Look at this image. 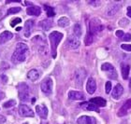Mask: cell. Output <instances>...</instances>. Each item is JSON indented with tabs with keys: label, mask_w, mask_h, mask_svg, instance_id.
<instances>
[{
	"label": "cell",
	"mask_w": 131,
	"mask_h": 124,
	"mask_svg": "<svg viewBox=\"0 0 131 124\" xmlns=\"http://www.w3.org/2000/svg\"><path fill=\"white\" fill-rule=\"evenodd\" d=\"M93 41H94V35H92L90 33L88 32L87 35H86V38H85V39H84L85 45H86V46H90L91 44L93 43Z\"/></svg>",
	"instance_id": "4316f807"
},
{
	"label": "cell",
	"mask_w": 131,
	"mask_h": 124,
	"mask_svg": "<svg viewBox=\"0 0 131 124\" xmlns=\"http://www.w3.org/2000/svg\"><path fill=\"white\" fill-rule=\"evenodd\" d=\"M36 111L41 119H46L47 117H48V109L44 105H39L36 106Z\"/></svg>",
	"instance_id": "8fae6325"
},
{
	"label": "cell",
	"mask_w": 131,
	"mask_h": 124,
	"mask_svg": "<svg viewBox=\"0 0 131 124\" xmlns=\"http://www.w3.org/2000/svg\"><path fill=\"white\" fill-rule=\"evenodd\" d=\"M121 48L124 49V51H131V45L130 44H123Z\"/></svg>",
	"instance_id": "e575fe53"
},
{
	"label": "cell",
	"mask_w": 131,
	"mask_h": 124,
	"mask_svg": "<svg viewBox=\"0 0 131 124\" xmlns=\"http://www.w3.org/2000/svg\"><path fill=\"white\" fill-rule=\"evenodd\" d=\"M121 8V5L120 4H115V5H112L108 9V15L109 16H112V15H114L116 12H117Z\"/></svg>",
	"instance_id": "7402d4cb"
},
{
	"label": "cell",
	"mask_w": 131,
	"mask_h": 124,
	"mask_svg": "<svg viewBox=\"0 0 131 124\" xmlns=\"http://www.w3.org/2000/svg\"><path fill=\"white\" fill-rule=\"evenodd\" d=\"M124 35H125V34H124V32L123 31H122V30H119V31H116V35H117L118 38H123L124 36Z\"/></svg>",
	"instance_id": "8d00e7d4"
},
{
	"label": "cell",
	"mask_w": 131,
	"mask_h": 124,
	"mask_svg": "<svg viewBox=\"0 0 131 124\" xmlns=\"http://www.w3.org/2000/svg\"><path fill=\"white\" fill-rule=\"evenodd\" d=\"M101 70L103 71H107V72H112V71H114V67H113V65L109 64V63H105L103 65H101Z\"/></svg>",
	"instance_id": "484cf974"
},
{
	"label": "cell",
	"mask_w": 131,
	"mask_h": 124,
	"mask_svg": "<svg viewBox=\"0 0 131 124\" xmlns=\"http://www.w3.org/2000/svg\"><path fill=\"white\" fill-rule=\"evenodd\" d=\"M52 79L51 78H46L43 79V81L40 84V89L42 92H44L45 94H51L52 92Z\"/></svg>",
	"instance_id": "5b68a950"
},
{
	"label": "cell",
	"mask_w": 131,
	"mask_h": 124,
	"mask_svg": "<svg viewBox=\"0 0 131 124\" xmlns=\"http://www.w3.org/2000/svg\"><path fill=\"white\" fill-rule=\"evenodd\" d=\"M90 4H92V5H94V6H97L100 4V2H99V1H98V2H93V1H92V2H90Z\"/></svg>",
	"instance_id": "b9f144b4"
},
{
	"label": "cell",
	"mask_w": 131,
	"mask_h": 124,
	"mask_svg": "<svg viewBox=\"0 0 131 124\" xmlns=\"http://www.w3.org/2000/svg\"><path fill=\"white\" fill-rule=\"evenodd\" d=\"M80 44H81V42H80L79 38H77L76 35H72L68 36L66 45H67V48L68 49H76L79 48Z\"/></svg>",
	"instance_id": "8992f818"
},
{
	"label": "cell",
	"mask_w": 131,
	"mask_h": 124,
	"mask_svg": "<svg viewBox=\"0 0 131 124\" xmlns=\"http://www.w3.org/2000/svg\"><path fill=\"white\" fill-rule=\"evenodd\" d=\"M129 108H131V99L127 100L126 102V104L122 106V107L119 109V111H118V116L119 117H124L126 116V114H127V110H128Z\"/></svg>",
	"instance_id": "9a60e30c"
},
{
	"label": "cell",
	"mask_w": 131,
	"mask_h": 124,
	"mask_svg": "<svg viewBox=\"0 0 131 124\" xmlns=\"http://www.w3.org/2000/svg\"><path fill=\"white\" fill-rule=\"evenodd\" d=\"M77 123L78 124H96V120L93 117L82 116L78 119Z\"/></svg>",
	"instance_id": "30bf717a"
},
{
	"label": "cell",
	"mask_w": 131,
	"mask_h": 124,
	"mask_svg": "<svg viewBox=\"0 0 131 124\" xmlns=\"http://www.w3.org/2000/svg\"><path fill=\"white\" fill-rule=\"evenodd\" d=\"M20 22H22V20H21V18H15L14 20H12L10 22V26L14 27L16 24H19Z\"/></svg>",
	"instance_id": "1f68e13d"
},
{
	"label": "cell",
	"mask_w": 131,
	"mask_h": 124,
	"mask_svg": "<svg viewBox=\"0 0 131 124\" xmlns=\"http://www.w3.org/2000/svg\"><path fill=\"white\" fill-rule=\"evenodd\" d=\"M26 13L31 16H39L41 13V8L38 6H31L26 9Z\"/></svg>",
	"instance_id": "5bb4252c"
},
{
	"label": "cell",
	"mask_w": 131,
	"mask_h": 124,
	"mask_svg": "<svg viewBox=\"0 0 131 124\" xmlns=\"http://www.w3.org/2000/svg\"><path fill=\"white\" fill-rule=\"evenodd\" d=\"M128 23H129V21L127 19H126V18L121 19L120 21H119V25L122 27H126V25H128Z\"/></svg>",
	"instance_id": "4dcf8cb0"
},
{
	"label": "cell",
	"mask_w": 131,
	"mask_h": 124,
	"mask_svg": "<svg viewBox=\"0 0 131 124\" xmlns=\"http://www.w3.org/2000/svg\"><path fill=\"white\" fill-rule=\"evenodd\" d=\"M96 90V83L93 78H89L86 83V91L89 94H94Z\"/></svg>",
	"instance_id": "9c48e42d"
},
{
	"label": "cell",
	"mask_w": 131,
	"mask_h": 124,
	"mask_svg": "<svg viewBox=\"0 0 131 124\" xmlns=\"http://www.w3.org/2000/svg\"><path fill=\"white\" fill-rule=\"evenodd\" d=\"M15 105H16V101H15V100H9L8 102H6L5 104L3 105V106L5 108H8V107H12V106H14Z\"/></svg>",
	"instance_id": "f1b7e54d"
},
{
	"label": "cell",
	"mask_w": 131,
	"mask_h": 124,
	"mask_svg": "<svg viewBox=\"0 0 131 124\" xmlns=\"http://www.w3.org/2000/svg\"><path fill=\"white\" fill-rule=\"evenodd\" d=\"M83 109H86V110H92V111H96V112H99V109L96 106V105H94L93 103H83L81 105Z\"/></svg>",
	"instance_id": "d6986e66"
},
{
	"label": "cell",
	"mask_w": 131,
	"mask_h": 124,
	"mask_svg": "<svg viewBox=\"0 0 131 124\" xmlns=\"http://www.w3.org/2000/svg\"><path fill=\"white\" fill-rule=\"evenodd\" d=\"M40 25H41V27H42V29L45 30V31H48L49 29L52 28V22L51 20H44V21H42Z\"/></svg>",
	"instance_id": "603a6c76"
},
{
	"label": "cell",
	"mask_w": 131,
	"mask_h": 124,
	"mask_svg": "<svg viewBox=\"0 0 131 124\" xmlns=\"http://www.w3.org/2000/svg\"><path fill=\"white\" fill-rule=\"evenodd\" d=\"M28 53V47L25 43L20 42L16 45L15 51H14L12 57H11V62L14 65H18L20 63L25 62Z\"/></svg>",
	"instance_id": "6da1fadb"
},
{
	"label": "cell",
	"mask_w": 131,
	"mask_h": 124,
	"mask_svg": "<svg viewBox=\"0 0 131 124\" xmlns=\"http://www.w3.org/2000/svg\"><path fill=\"white\" fill-rule=\"evenodd\" d=\"M68 98L70 100H75V101H79V100L84 99V94L81 92H76V91H71L68 92Z\"/></svg>",
	"instance_id": "4fadbf2b"
},
{
	"label": "cell",
	"mask_w": 131,
	"mask_h": 124,
	"mask_svg": "<svg viewBox=\"0 0 131 124\" xmlns=\"http://www.w3.org/2000/svg\"><path fill=\"white\" fill-rule=\"evenodd\" d=\"M58 25L60 27H67L69 25V20L67 17H61L60 19L58 20Z\"/></svg>",
	"instance_id": "cb8c5ba5"
},
{
	"label": "cell",
	"mask_w": 131,
	"mask_h": 124,
	"mask_svg": "<svg viewBox=\"0 0 131 124\" xmlns=\"http://www.w3.org/2000/svg\"><path fill=\"white\" fill-rule=\"evenodd\" d=\"M19 11H21V8H19V7H13V8H10L8 9V14H14L19 12Z\"/></svg>",
	"instance_id": "f546056e"
},
{
	"label": "cell",
	"mask_w": 131,
	"mask_h": 124,
	"mask_svg": "<svg viewBox=\"0 0 131 124\" xmlns=\"http://www.w3.org/2000/svg\"><path fill=\"white\" fill-rule=\"evenodd\" d=\"M103 30V25L97 18H93L89 22V33L92 35H97Z\"/></svg>",
	"instance_id": "3957f363"
},
{
	"label": "cell",
	"mask_w": 131,
	"mask_h": 124,
	"mask_svg": "<svg viewBox=\"0 0 131 124\" xmlns=\"http://www.w3.org/2000/svg\"><path fill=\"white\" fill-rule=\"evenodd\" d=\"M127 15L131 18V7H127Z\"/></svg>",
	"instance_id": "ab89813d"
},
{
	"label": "cell",
	"mask_w": 131,
	"mask_h": 124,
	"mask_svg": "<svg viewBox=\"0 0 131 124\" xmlns=\"http://www.w3.org/2000/svg\"><path fill=\"white\" fill-rule=\"evenodd\" d=\"M82 26H81V24H79V23H76V24L74 25L73 27V34L74 35H76L77 38H80L81 35H82Z\"/></svg>",
	"instance_id": "d4e9b609"
},
{
	"label": "cell",
	"mask_w": 131,
	"mask_h": 124,
	"mask_svg": "<svg viewBox=\"0 0 131 124\" xmlns=\"http://www.w3.org/2000/svg\"><path fill=\"white\" fill-rule=\"evenodd\" d=\"M27 78L32 81H36L39 78V72L37 69H32L27 73Z\"/></svg>",
	"instance_id": "44dd1931"
},
{
	"label": "cell",
	"mask_w": 131,
	"mask_h": 124,
	"mask_svg": "<svg viewBox=\"0 0 131 124\" xmlns=\"http://www.w3.org/2000/svg\"><path fill=\"white\" fill-rule=\"evenodd\" d=\"M110 78H112V79H116L117 78V72L116 71H112V72H110L109 75H108Z\"/></svg>",
	"instance_id": "836d02e7"
},
{
	"label": "cell",
	"mask_w": 131,
	"mask_h": 124,
	"mask_svg": "<svg viewBox=\"0 0 131 124\" xmlns=\"http://www.w3.org/2000/svg\"><path fill=\"white\" fill-rule=\"evenodd\" d=\"M121 70H122V75H123L124 79H127L129 75V70H130V66L126 64H121Z\"/></svg>",
	"instance_id": "ffe728a7"
},
{
	"label": "cell",
	"mask_w": 131,
	"mask_h": 124,
	"mask_svg": "<svg viewBox=\"0 0 131 124\" xmlns=\"http://www.w3.org/2000/svg\"><path fill=\"white\" fill-rule=\"evenodd\" d=\"M4 97H5V94H4V92H2L1 91H0V100H2Z\"/></svg>",
	"instance_id": "60d3db41"
},
{
	"label": "cell",
	"mask_w": 131,
	"mask_h": 124,
	"mask_svg": "<svg viewBox=\"0 0 131 124\" xmlns=\"http://www.w3.org/2000/svg\"><path fill=\"white\" fill-rule=\"evenodd\" d=\"M34 21L33 20H27L25 23V36L29 38L32 33V29L34 27Z\"/></svg>",
	"instance_id": "7c38bea8"
},
{
	"label": "cell",
	"mask_w": 131,
	"mask_h": 124,
	"mask_svg": "<svg viewBox=\"0 0 131 124\" xmlns=\"http://www.w3.org/2000/svg\"><path fill=\"white\" fill-rule=\"evenodd\" d=\"M6 122V118L2 115H0V124H3Z\"/></svg>",
	"instance_id": "74e56055"
},
{
	"label": "cell",
	"mask_w": 131,
	"mask_h": 124,
	"mask_svg": "<svg viewBox=\"0 0 131 124\" xmlns=\"http://www.w3.org/2000/svg\"><path fill=\"white\" fill-rule=\"evenodd\" d=\"M17 89H18V95L20 100L23 102H27L29 100V87L25 83L22 82L18 84Z\"/></svg>",
	"instance_id": "277c9868"
},
{
	"label": "cell",
	"mask_w": 131,
	"mask_h": 124,
	"mask_svg": "<svg viewBox=\"0 0 131 124\" xmlns=\"http://www.w3.org/2000/svg\"><path fill=\"white\" fill-rule=\"evenodd\" d=\"M90 103H93L94 105H96L97 107H104V106H106L107 105V102L106 100H104L103 98L101 97H96V98H92L90 100Z\"/></svg>",
	"instance_id": "ac0fdd59"
},
{
	"label": "cell",
	"mask_w": 131,
	"mask_h": 124,
	"mask_svg": "<svg viewBox=\"0 0 131 124\" xmlns=\"http://www.w3.org/2000/svg\"><path fill=\"white\" fill-rule=\"evenodd\" d=\"M1 78H3V82H4V83H7V81H8V78H7L5 75L1 76Z\"/></svg>",
	"instance_id": "f35d334b"
},
{
	"label": "cell",
	"mask_w": 131,
	"mask_h": 124,
	"mask_svg": "<svg viewBox=\"0 0 131 124\" xmlns=\"http://www.w3.org/2000/svg\"><path fill=\"white\" fill-rule=\"evenodd\" d=\"M124 92V88L122 87L121 84H116V86L114 87V89L112 91V97L114 99H119L122 96Z\"/></svg>",
	"instance_id": "2e32d148"
},
{
	"label": "cell",
	"mask_w": 131,
	"mask_h": 124,
	"mask_svg": "<svg viewBox=\"0 0 131 124\" xmlns=\"http://www.w3.org/2000/svg\"><path fill=\"white\" fill-rule=\"evenodd\" d=\"M111 90H112V82L108 81L106 83V86H105V92H106L107 94H109L111 92Z\"/></svg>",
	"instance_id": "d6a6232c"
},
{
	"label": "cell",
	"mask_w": 131,
	"mask_h": 124,
	"mask_svg": "<svg viewBox=\"0 0 131 124\" xmlns=\"http://www.w3.org/2000/svg\"><path fill=\"white\" fill-rule=\"evenodd\" d=\"M44 7H45V10H46L48 17H53V16H54L55 12H54V9H53V8L50 7V6H44Z\"/></svg>",
	"instance_id": "83f0119b"
},
{
	"label": "cell",
	"mask_w": 131,
	"mask_h": 124,
	"mask_svg": "<svg viewBox=\"0 0 131 124\" xmlns=\"http://www.w3.org/2000/svg\"><path fill=\"white\" fill-rule=\"evenodd\" d=\"M40 124H48V122H44V121H42Z\"/></svg>",
	"instance_id": "ee69618b"
},
{
	"label": "cell",
	"mask_w": 131,
	"mask_h": 124,
	"mask_svg": "<svg viewBox=\"0 0 131 124\" xmlns=\"http://www.w3.org/2000/svg\"><path fill=\"white\" fill-rule=\"evenodd\" d=\"M85 76H86V72L83 68H79L77 69L75 72V81H76V85L78 86H82V82L84 80Z\"/></svg>",
	"instance_id": "ba28073f"
},
{
	"label": "cell",
	"mask_w": 131,
	"mask_h": 124,
	"mask_svg": "<svg viewBox=\"0 0 131 124\" xmlns=\"http://www.w3.org/2000/svg\"><path fill=\"white\" fill-rule=\"evenodd\" d=\"M63 38V34L57 31H53L50 34L49 39L51 42V51H52V58H56V51H57V47L60 43V41Z\"/></svg>",
	"instance_id": "7a4b0ae2"
},
{
	"label": "cell",
	"mask_w": 131,
	"mask_h": 124,
	"mask_svg": "<svg viewBox=\"0 0 131 124\" xmlns=\"http://www.w3.org/2000/svg\"><path fill=\"white\" fill-rule=\"evenodd\" d=\"M124 41H130L131 40V35L130 34H125L124 36L122 38Z\"/></svg>",
	"instance_id": "d590c367"
},
{
	"label": "cell",
	"mask_w": 131,
	"mask_h": 124,
	"mask_svg": "<svg viewBox=\"0 0 131 124\" xmlns=\"http://www.w3.org/2000/svg\"><path fill=\"white\" fill-rule=\"evenodd\" d=\"M13 38L12 33L8 32V31H5L2 34H0V44H5L6 42H8Z\"/></svg>",
	"instance_id": "e0dca14e"
},
{
	"label": "cell",
	"mask_w": 131,
	"mask_h": 124,
	"mask_svg": "<svg viewBox=\"0 0 131 124\" xmlns=\"http://www.w3.org/2000/svg\"><path fill=\"white\" fill-rule=\"evenodd\" d=\"M18 111H19L20 116L24 117V118H33L34 117L33 110L26 105H20Z\"/></svg>",
	"instance_id": "52a82bcc"
},
{
	"label": "cell",
	"mask_w": 131,
	"mask_h": 124,
	"mask_svg": "<svg viewBox=\"0 0 131 124\" xmlns=\"http://www.w3.org/2000/svg\"><path fill=\"white\" fill-rule=\"evenodd\" d=\"M129 87L131 88V79H130V82H129Z\"/></svg>",
	"instance_id": "f6af8a7d"
},
{
	"label": "cell",
	"mask_w": 131,
	"mask_h": 124,
	"mask_svg": "<svg viewBox=\"0 0 131 124\" xmlns=\"http://www.w3.org/2000/svg\"><path fill=\"white\" fill-rule=\"evenodd\" d=\"M21 29H22V28H21V27H19V28H17V29H16V31H20Z\"/></svg>",
	"instance_id": "7bdbcfd3"
}]
</instances>
